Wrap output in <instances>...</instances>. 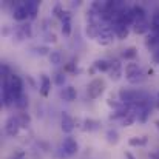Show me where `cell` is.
<instances>
[{
	"instance_id": "6da1fadb",
	"label": "cell",
	"mask_w": 159,
	"mask_h": 159,
	"mask_svg": "<svg viewBox=\"0 0 159 159\" xmlns=\"http://www.w3.org/2000/svg\"><path fill=\"white\" fill-rule=\"evenodd\" d=\"M124 74H125V79L130 85H139L142 84L145 79H147V74L145 71L136 63V62H128L125 63L124 66Z\"/></svg>"
},
{
	"instance_id": "7a4b0ae2",
	"label": "cell",
	"mask_w": 159,
	"mask_h": 159,
	"mask_svg": "<svg viewBox=\"0 0 159 159\" xmlns=\"http://www.w3.org/2000/svg\"><path fill=\"white\" fill-rule=\"evenodd\" d=\"M2 85L9 90V93L12 94V98H14L16 101H17L20 96L25 94V93H23V80H22V77H20L19 74H16V73H12L6 80H3Z\"/></svg>"
},
{
	"instance_id": "3957f363",
	"label": "cell",
	"mask_w": 159,
	"mask_h": 159,
	"mask_svg": "<svg viewBox=\"0 0 159 159\" xmlns=\"http://www.w3.org/2000/svg\"><path fill=\"white\" fill-rule=\"evenodd\" d=\"M114 40H116V34H114V30H113L111 23L102 20L101 22V31H99V36H98L96 42L101 47H110V45H113Z\"/></svg>"
},
{
	"instance_id": "277c9868",
	"label": "cell",
	"mask_w": 159,
	"mask_h": 159,
	"mask_svg": "<svg viewBox=\"0 0 159 159\" xmlns=\"http://www.w3.org/2000/svg\"><path fill=\"white\" fill-rule=\"evenodd\" d=\"M107 85H105V80L102 77H96L93 79L88 85H87V96L88 99H98L104 94Z\"/></svg>"
},
{
	"instance_id": "5b68a950",
	"label": "cell",
	"mask_w": 159,
	"mask_h": 159,
	"mask_svg": "<svg viewBox=\"0 0 159 159\" xmlns=\"http://www.w3.org/2000/svg\"><path fill=\"white\" fill-rule=\"evenodd\" d=\"M22 127H20V122H19V117L17 114L14 116H8L6 120H5V125H3V131L8 138H17L19 133H20Z\"/></svg>"
},
{
	"instance_id": "8992f818",
	"label": "cell",
	"mask_w": 159,
	"mask_h": 159,
	"mask_svg": "<svg viewBox=\"0 0 159 159\" xmlns=\"http://www.w3.org/2000/svg\"><path fill=\"white\" fill-rule=\"evenodd\" d=\"M60 148L63 150V153H65L68 158H71V156H76V155L79 153V142H77L73 136H66V138L62 141Z\"/></svg>"
},
{
	"instance_id": "52a82bcc",
	"label": "cell",
	"mask_w": 159,
	"mask_h": 159,
	"mask_svg": "<svg viewBox=\"0 0 159 159\" xmlns=\"http://www.w3.org/2000/svg\"><path fill=\"white\" fill-rule=\"evenodd\" d=\"M111 80H120L124 76V65L120 63L119 59H111L110 60V70L107 73Z\"/></svg>"
},
{
	"instance_id": "ba28073f",
	"label": "cell",
	"mask_w": 159,
	"mask_h": 159,
	"mask_svg": "<svg viewBox=\"0 0 159 159\" xmlns=\"http://www.w3.org/2000/svg\"><path fill=\"white\" fill-rule=\"evenodd\" d=\"M60 128H62V131L63 133H66L68 136L74 131V128H76V119H73L70 114H68V111H62L60 113Z\"/></svg>"
},
{
	"instance_id": "9c48e42d",
	"label": "cell",
	"mask_w": 159,
	"mask_h": 159,
	"mask_svg": "<svg viewBox=\"0 0 159 159\" xmlns=\"http://www.w3.org/2000/svg\"><path fill=\"white\" fill-rule=\"evenodd\" d=\"M12 19H14L16 22H20V23H23L25 20L30 19L28 8H26V3H25V2H20V3H17V5L14 6V9H12Z\"/></svg>"
},
{
	"instance_id": "30bf717a",
	"label": "cell",
	"mask_w": 159,
	"mask_h": 159,
	"mask_svg": "<svg viewBox=\"0 0 159 159\" xmlns=\"http://www.w3.org/2000/svg\"><path fill=\"white\" fill-rule=\"evenodd\" d=\"M51 85H53V82H51V79L48 77V74L42 73V74H40V87H39V93H40L42 98H48V96H50V93H51Z\"/></svg>"
},
{
	"instance_id": "8fae6325",
	"label": "cell",
	"mask_w": 159,
	"mask_h": 159,
	"mask_svg": "<svg viewBox=\"0 0 159 159\" xmlns=\"http://www.w3.org/2000/svg\"><path fill=\"white\" fill-rule=\"evenodd\" d=\"M99 128H101V120L93 119V117H85V119H82V124H80V130H82V131L91 133V131H98Z\"/></svg>"
},
{
	"instance_id": "7c38bea8",
	"label": "cell",
	"mask_w": 159,
	"mask_h": 159,
	"mask_svg": "<svg viewBox=\"0 0 159 159\" xmlns=\"http://www.w3.org/2000/svg\"><path fill=\"white\" fill-rule=\"evenodd\" d=\"M101 22H102V19L101 20H93V22H87V26H85V33H87V36L90 37V39H98V36H99V31H101Z\"/></svg>"
},
{
	"instance_id": "4fadbf2b",
	"label": "cell",
	"mask_w": 159,
	"mask_h": 159,
	"mask_svg": "<svg viewBox=\"0 0 159 159\" xmlns=\"http://www.w3.org/2000/svg\"><path fill=\"white\" fill-rule=\"evenodd\" d=\"M113 30H114V34H116V39H119V40H125L127 37H128V34H130V26L128 25H125V23H120V22H116V23H113Z\"/></svg>"
},
{
	"instance_id": "5bb4252c",
	"label": "cell",
	"mask_w": 159,
	"mask_h": 159,
	"mask_svg": "<svg viewBox=\"0 0 159 159\" xmlns=\"http://www.w3.org/2000/svg\"><path fill=\"white\" fill-rule=\"evenodd\" d=\"M60 30H62V34L63 36H71V31H73V17H71V12L66 11L65 12V17L60 20Z\"/></svg>"
},
{
	"instance_id": "9a60e30c",
	"label": "cell",
	"mask_w": 159,
	"mask_h": 159,
	"mask_svg": "<svg viewBox=\"0 0 159 159\" xmlns=\"http://www.w3.org/2000/svg\"><path fill=\"white\" fill-rule=\"evenodd\" d=\"M131 31L134 34H148L152 31V23L148 20H139V22H134L133 26H131Z\"/></svg>"
},
{
	"instance_id": "2e32d148",
	"label": "cell",
	"mask_w": 159,
	"mask_h": 159,
	"mask_svg": "<svg viewBox=\"0 0 159 159\" xmlns=\"http://www.w3.org/2000/svg\"><path fill=\"white\" fill-rule=\"evenodd\" d=\"M16 34H17V37H19L20 40L33 37V25H31L30 22H28V23H22L20 26H17Z\"/></svg>"
},
{
	"instance_id": "e0dca14e",
	"label": "cell",
	"mask_w": 159,
	"mask_h": 159,
	"mask_svg": "<svg viewBox=\"0 0 159 159\" xmlns=\"http://www.w3.org/2000/svg\"><path fill=\"white\" fill-rule=\"evenodd\" d=\"M60 98H62L63 101H66V102H73V101H76V98H77V90H76L73 85H68V87H65V88L60 91Z\"/></svg>"
},
{
	"instance_id": "ac0fdd59",
	"label": "cell",
	"mask_w": 159,
	"mask_h": 159,
	"mask_svg": "<svg viewBox=\"0 0 159 159\" xmlns=\"http://www.w3.org/2000/svg\"><path fill=\"white\" fill-rule=\"evenodd\" d=\"M25 3H26V8H28L30 20L37 19V14H39V9H40V3L36 2V0H30V2H25Z\"/></svg>"
},
{
	"instance_id": "d6986e66",
	"label": "cell",
	"mask_w": 159,
	"mask_h": 159,
	"mask_svg": "<svg viewBox=\"0 0 159 159\" xmlns=\"http://www.w3.org/2000/svg\"><path fill=\"white\" fill-rule=\"evenodd\" d=\"M131 12H133L134 22H139V20H147V12H145L144 6H141V5H133V6H131Z\"/></svg>"
},
{
	"instance_id": "ffe728a7",
	"label": "cell",
	"mask_w": 159,
	"mask_h": 159,
	"mask_svg": "<svg viewBox=\"0 0 159 159\" xmlns=\"http://www.w3.org/2000/svg\"><path fill=\"white\" fill-rule=\"evenodd\" d=\"M93 66L99 73H108V70H110V60L108 59H96L93 62Z\"/></svg>"
},
{
	"instance_id": "44dd1931",
	"label": "cell",
	"mask_w": 159,
	"mask_h": 159,
	"mask_svg": "<svg viewBox=\"0 0 159 159\" xmlns=\"http://www.w3.org/2000/svg\"><path fill=\"white\" fill-rule=\"evenodd\" d=\"M148 144V138L147 136H133L128 139V145L130 147H145Z\"/></svg>"
},
{
	"instance_id": "7402d4cb",
	"label": "cell",
	"mask_w": 159,
	"mask_h": 159,
	"mask_svg": "<svg viewBox=\"0 0 159 159\" xmlns=\"http://www.w3.org/2000/svg\"><path fill=\"white\" fill-rule=\"evenodd\" d=\"M105 139L108 144L116 145V144L119 142V131H117L116 128H108L105 131Z\"/></svg>"
},
{
	"instance_id": "603a6c76",
	"label": "cell",
	"mask_w": 159,
	"mask_h": 159,
	"mask_svg": "<svg viewBox=\"0 0 159 159\" xmlns=\"http://www.w3.org/2000/svg\"><path fill=\"white\" fill-rule=\"evenodd\" d=\"M48 60H50V63L54 65V66H59V65H62V62H63V56L62 53L59 51V50H53L50 56H48Z\"/></svg>"
},
{
	"instance_id": "cb8c5ba5",
	"label": "cell",
	"mask_w": 159,
	"mask_h": 159,
	"mask_svg": "<svg viewBox=\"0 0 159 159\" xmlns=\"http://www.w3.org/2000/svg\"><path fill=\"white\" fill-rule=\"evenodd\" d=\"M136 57H138V48L136 47H128V48L122 50V59H125L128 62H133Z\"/></svg>"
},
{
	"instance_id": "d4e9b609",
	"label": "cell",
	"mask_w": 159,
	"mask_h": 159,
	"mask_svg": "<svg viewBox=\"0 0 159 159\" xmlns=\"http://www.w3.org/2000/svg\"><path fill=\"white\" fill-rule=\"evenodd\" d=\"M150 114H152V105H150V104L142 105L141 107V113H139V122H141V124H145V122L148 120Z\"/></svg>"
},
{
	"instance_id": "484cf974",
	"label": "cell",
	"mask_w": 159,
	"mask_h": 159,
	"mask_svg": "<svg viewBox=\"0 0 159 159\" xmlns=\"http://www.w3.org/2000/svg\"><path fill=\"white\" fill-rule=\"evenodd\" d=\"M17 117H19V122H20V127L22 128H28L31 125V116L26 111H20L17 114Z\"/></svg>"
},
{
	"instance_id": "4316f807",
	"label": "cell",
	"mask_w": 159,
	"mask_h": 159,
	"mask_svg": "<svg viewBox=\"0 0 159 159\" xmlns=\"http://www.w3.org/2000/svg\"><path fill=\"white\" fill-rule=\"evenodd\" d=\"M107 105L110 107L113 111H117V110H120V108H124L125 104L120 101V99H114V98H108L107 99Z\"/></svg>"
},
{
	"instance_id": "83f0119b",
	"label": "cell",
	"mask_w": 159,
	"mask_h": 159,
	"mask_svg": "<svg viewBox=\"0 0 159 159\" xmlns=\"http://www.w3.org/2000/svg\"><path fill=\"white\" fill-rule=\"evenodd\" d=\"M65 12H66V9L63 8L62 3H56V5L53 6V16L56 17V19L62 20V19L65 17Z\"/></svg>"
},
{
	"instance_id": "f1b7e54d",
	"label": "cell",
	"mask_w": 159,
	"mask_h": 159,
	"mask_svg": "<svg viewBox=\"0 0 159 159\" xmlns=\"http://www.w3.org/2000/svg\"><path fill=\"white\" fill-rule=\"evenodd\" d=\"M152 33L159 34V8L155 9V12L152 16Z\"/></svg>"
},
{
	"instance_id": "f546056e",
	"label": "cell",
	"mask_w": 159,
	"mask_h": 159,
	"mask_svg": "<svg viewBox=\"0 0 159 159\" xmlns=\"http://www.w3.org/2000/svg\"><path fill=\"white\" fill-rule=\"evenodd\" d=\"M28 104H30L28 96H26V94H23V96H20V98L16 101V108H17V110H20V111H26Z\"/></svg>"
},
{
	"instance_id": "4dcf8cb0",
	"label": "cell",
	"mask_w": 159,
	"mask_h": 159,
	"mask_svg": "<svg viewBox=\"0 0 159 159\" xmlns=\"http://www.w3.org/2000/svg\"><path fill=\"white\" fill-rule=\"evenodd\" d=\"M66 82V76H65V71H57L54 74V84L57 87H63V84Z\"/></svg>"
},
{
	"instance_id": "1f68e13d",
	"label": "cell",
	"mask_w": 159,
	"mask_h": 159,
	"mask_svg": "<svg viewBox=\"0 0 159 159\" xmlns=\"http://www.w3.org/2000/svg\"><path fill=\"white\" fill-rule=\"evenodd\" d=\"M36 50V53L39 54V56H50V53L53 51L50 47H47V45H40V47H36L34 48Z\"/></svg>"
},
{
	"instance_id": "d6a6232c",
	"label": "cell",
	"mask_w": 159,
	"mask_h": 159,
	"mask_svg": "<svg viewBox=\"0 0 159 159\" xmlns=\"http://www.w3.org/2000/svg\"><path fill=\"white\" fill-rule=\"evenodd\" d=\"M43 39H45L47 43H56V42H57V36L54 34L53 31H47V33L43 34Z\"/></svg>"
},
{
	"instance_id": "836d02e7",
	"label": "cell",
	"mask_w": 159,
	"mask_h": 159,
	"mask_svg": "<svg viewBox=\"0 0 159 159\" xmlns=\"http://www.w3.org/2000/svg\"><path fill=\"white\" fill-rule=\"evenodd\" d=\"M65 73H77V68H76V63L74 62H68L66 65H65V70H63Z\"/></svg>"
},
{
	"instance_id": "e575fe53",
	"label": "cell",
	"mask_w": 159,
	"mask_h": 159,
	"mask_svg": "<svg viewBox=\"0 0 159 159\" xmlns=\"http://www.w3.org/2000/svg\"><path fill=\"white\" fill-rule=\"evenodd\" d=\"M153 62H155L156 65H159V50H156V51L153 53Z\"/></svg>"
},
{
	"instance_id": "d590c367",
	"label": "cell",
	"mask_w": 159,
	"mask_h": 159,
	"mask_svg": "<svg viewBox=\"0 0 159 159\" xmlns=\"http://www.w3.org/2000/svg\"><path fill=\"white\" fill-rule=\"evenodd\" d=\"M148 156H150V159H159V152H152Z\"/></svg>"
},
{
	"instance_id": "8d00e7d4",
	"label": "cell",
	"mask_w": 159,
	"mask_h": 159,
	"mask_svg": "<svg viewBox=\"0 0 159 159\" xmlns=\"http://www.w3.org/2000/svg\"><path fill=\"white\" fill-rule=\"evenodd\" d=\"M155 125H156V128L159 130V119H158V120H155Z\"/></svg>"
},
{
	"instance_id": "74e56055",
	"label": "cell",
	"mask_w": 159,
	"mask_h": 159,
	"mask_svg": "<svg viewBox=\"0 0 159 159\" xmlns=\"http://www.w3.org/2000/svg\"><path fill=\"white\" fill-rule=\"evenodd\" d=\"M158 99H159V94H158Z\"/></svg>"
}]
</instances>
